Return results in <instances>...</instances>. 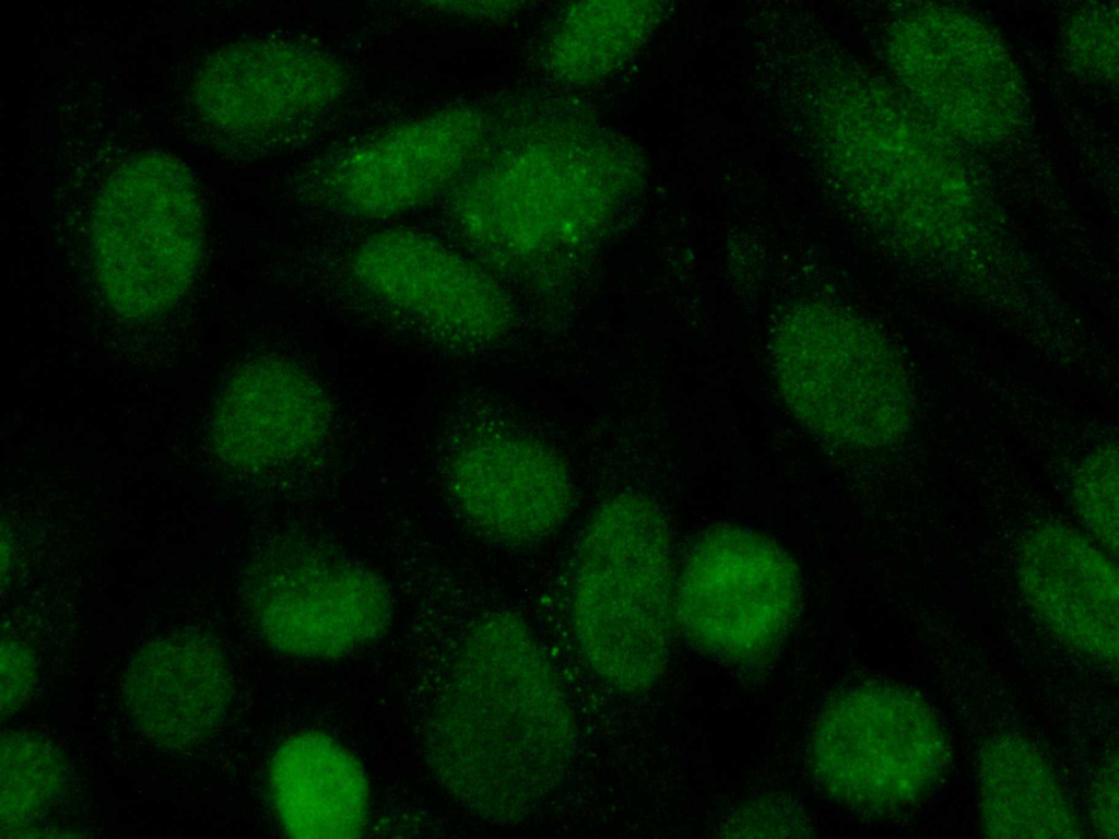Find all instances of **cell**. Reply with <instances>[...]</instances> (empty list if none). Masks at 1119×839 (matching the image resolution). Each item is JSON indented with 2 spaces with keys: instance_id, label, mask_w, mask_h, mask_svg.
<instances>
[{
  "instance_id": "6da1fadb",
  "label": "cell",
  "mask_w": 1119,
  "mask_h": 839,
  "mask_svg": "<svg viewBox=\"0 0 1119 839\" xmlns=\"http://www.w3.org/2000/svg\"><path fill=\"white\" fill-rule=\"evenodd\" d=\"M431 734L439 778L487 820L525 819L561 783L575 722L554 666L521 618L493 613L472 627Z\"/></svg>"
},
{
  "instance_id": "7a4b0ae2",
  "label": "cell",
  "mask_w": 1119,
  "mask_h": 839,
  "mask_svg": "<svg viewBox=\"0 0 1119 839\" xmlns=\"http://www.w3.org/2000/svg\"><path fill=\"white\" fill-rule=\"evenodd\" d=\"M672 614L670 539L658 508L622 495L592 517L577 554L574 615L591 670L624 694L664 671Z\"/></svg>"
},
{
  "instance_id": "3957f363",
  "label": "cell",
  "mask_w": 1119,
  "mask_h": 839,
  "mask_svg": "<svg viewBox=\"0 0 1119 839\" xmlns=\"http://www.w3.org/2000/svg\"><path fill=\"white\" fill-rule=\"evenodd\" d=\"M790 557L771 540L721 523L690 552L675 592L680 627L696 648L719 658L750 659L780 640L797 604Z\"/></svg>"
},
{
  "instance_id": "277c9868",
  "label": "cell",
  "mask_w": 1119,
  "mask_h": 839,
  "mask_svg": "<svg viewBox=\"0 0 1119 839\" xmlns=\"http://www.w3.org/2000/svg\"><path fill=\"white\" fill-rule=\"evenodd\" d=\"M812 734L820 782L837 800L860 807L915 797L934 778L944 752L928 709L890 686H860L836 696Z\"/></svg>"
},
{
  "instance_id": "5b68a950",
  "label": "cell",
  "mask_w": 1119,
  "mask_h": 839,
  "mask_svg": "<svg viewBox=\"0 0 1119 839\" xmlns=\"http://www.w3.org/2000/svg\"><path fill=\"white\" fill-rule=\"evenodd\" d=\"M250 613L275 649L332 659L374 640L390 616L388 591L337 552L290 542L271 547L249 583Z\"/></svg>"
},
{
  "instance_id": "8992f818",
  "label": "cell",
  "mask_w": 1119,
  "mask_h": 839,
  "mask_svg": "<svg viewBox=\"0 0 1119 839\" xmlns=\"http://www.w3.org/2000/svg\"><path fill=\"white\" fill-rule=\"evenodd\" d=\"M451 488L463 516L486 536L523 544L553 532L567 517L572 485L551 450L520 439L471 444L455 458Z\"/></svg>"
},
{
  "instance_id": "52a82bcc",
  "label": "cell",
  "mask_w": 1119,
  "mask_h": 839,
  "mask_svg": "<svg viewBox=\"0 0 1119 839\" xmlns=\"http://www.w3.org/2000/svg\"><path fill=\"white\" fill-rule=\"evenodd\" d=\"M134 726L153 743L186 749L217 726L229 702L222 653L202 634L174 635L145 645L123 680Z\"/></svg>"
},
{
  "instance_id": "ba28073f",
  "label": "cell",
  "mask_w": 1119,
  "mask_h": 839,
  "mask_svg": "<svg viewBox=\"0 0 1119 839\" xmlns=\"http://www.w3.org/2000/svg\"><path fill=\"white\" fill-rule=\"evenodd\" d=\"M329 411L308 373L281 358L256 359L234 377L219 410L221 454L240 468H273L322 439Z\"/></svg>"
},
{
  "instance_id": "9c48e42d",
  "label": "cell",
  "mask_w": 1119,
  "mask_h": 839,
  "mask_svg": "<svg viewBox=\"0 0 1119 839\" xmlns=\"http://www.w3.org/2000/svg\"><path fill=\"white\" fill-rule=\"evenodd\" d=\"M1018 570L1029 603L1061 638L1087 649L1116 643L1118 572L1086 539L1040 528L1025 541Z\"/></svg>"
},
{
  "instance_id": "30bf717a",
  "label": "cell",
  "mask_w": 1119,
  "mask_h": 839,
  "mask_svg": "<svg viewBox=\"0 0 1119 839\" xmlns=\"http://www.w3.org/2000/svg\"><path fill=\"white\" fill-rule=\"evenodd\" d=\"M205 73L202 105L234 128L272 125L320 107L339 81L331 61L317 51L274 43L229 50Z\"/></svg>"
},
{
  "instance_id": "8fae6325",
  "label": "cell",
  "mask_w": 1119,
  "mask_h": 839,
  "mask_svg": "<svg viewBox=\"0 0 1119 839\" xmlns=\"http://www.w3.org/2000/svg\"><path fill=\"white\" fill-rule=\"evenodd\" d=\"M270 789L285 831L296 838H354L365 830L368 783L361 765L315 732L283 743L270 766Z\"/></svg>"
},
{
  "instance_id": "7c38bea8",
  "label": "cell",
  "mask_w": 1119,
  "mask_h": 839,
  "mask_svg": "<svg viewBox=\"0 0 1119 839\" xmlns=\"http://www.w3.org/2000/svg\"><path fill=\"white\" fill-rule=\"evenodd\" d=\"M358 280L376 296L431 323L456 328L467 307V279L458 261L410 231L374 235L356 252Z\"/></svg>"
},
{
  "instance_id": "4fadbf2b",
  "label": "cell",
  "mask_w": 1119,
  "mask_h": 839,
  "mask_svg": "<svg viewBox=\"0 0 1119 839\" xmlns=\"http://www.w3.org/2000/svg\"><path fill=\"white\" fill-rule=\"evenodd\" d=\"M438 122L415 121L350 158L339 185L355 211L390 216L416 206L434 192L445 150Z\"/></svg>"
},
{
  "instance_id": "5bb4252c",
  "label": "cell",
  "mask_w": 1119,
  "mask_h": 839,
  "mask_svg": "<svg viewBox=\"0 0 1119 839\" xmlns=\"http://www.w3.org/2000/svg\"><path fill=\"white\" fill-rule=\"evenodd\" d=\"M1018 749V748H1017ZM987 757L985 769L986 815L997 824L996 831L1010 836H1051L1065 816L1058 789L1033 754L1017 751V769L1013 751L1005 759L1002 749Z\"/></svg>"
},
{
  "instance_id": "9a60e30c",
  "label": "cell",
  "mask_w": 1119,
  "mask_h": 839,
  "mask_svg": "<svg viewBox=\"0 0 1119 839\" xmlns=\"http://www.w3.org/2000/svg\"><path fill=\"white\" fill-rule=\"evenodd\" d=\"M1 822L17 827L35 820L56 796L63 778L57 751L27 733H13L1 747Z\"/></svg>"
},
{
  "instance_id": "2e32d148",
  "label": "cell",
  "mask_w": 1119,
  "mask_h": 839,
  "mask_svg": "<svg viewBox=\"0 0 1119 839\" xmlns=\"http://www.w3.org/2000/svg\"><path fill=\"white\" fill-rule=\"evenodd\" d=\"M1118 458L1102 451L1077 471L1074 505L1095 536L1108 547L1118 545Z\"/></svg>"
},
{
  "instance_id": "e0dca14e",
  "label": "cell",
  "mask_w": 1119,
  "mask_h": 839,
  "mask_svg": "<svg viewBox=\"0 0 1119 839\" xmlns=\"http://www.w3.org/2000/svg\"><path fill=\"white\" fill-rule=\"evenodd\" d=\"M34 661L24 646L3 640L1 650V711L9 713L28 697L34 681Z\"/></svg>"
}]
</instances>
